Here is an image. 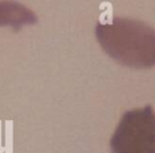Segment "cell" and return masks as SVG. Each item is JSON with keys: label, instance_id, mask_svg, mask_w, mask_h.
I'll list each match as a JSON object with an SVG mask.
<instances>
[{"label": "cell", "instance_id": "1", "mask_svg": "<svg viewBox=\"0 0 155 153\" xmlns=\"http://www.w3.org/2000/svg\"><path fill=\"white\" fill-rule=\"evenodd\" d=\"M102 49L122 66L149 68L155 63V33L145 23L124 17H110L96 25Z\"/></svg>", "mask_w": 155, "mask_h": 153}, {"label": "cell", "instance_id": "2", "mask_svg": "<svg viewBox=\"0 0 155 153\" xmlns=\"http://www.w3.org/2000/svg\"><path fill=\"white\" fill-rule=\"evenodd\" d=\"M111 153H155V115L151 106L124 113L110 138Z\"/></svg>", "mask_w": 155, "mask_h": 153}, {"label": "cell", "instance_id": "3", "mask_svg": "<svg viewBox=\"0 0 155 153\" xmlns=\"http://www.w3.org/2000/svg\"><path fill=\"white\" fill-rule=\"evenodd\" d=\"M36 16L33 11L13 0L0 1V25H11L17 30L24 24L36 23Z\"/></svg>", "mask_w": 155, "mask_h": 153}]
</instances>
